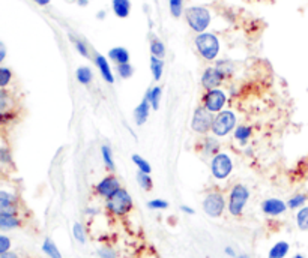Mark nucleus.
<instances>
[{"label":"nucleus","instance_id":"obj_1","mask_svg":"<svg viewBox=\"0 0 308 258\" xmlns=\"http://www.w3.org/2000/svg\"><path fill=\"white\" fill-rule=\"evenodd\" d=\"M238 126V116L233 110H223L213 116L212 122V135L216 138H224L230 135Z\"/></svg>","mask_w":308,"mask_h":258},{"label":"nucleus","instance_id":"obj_2","mask_svg":"<svg viewBox=\"0 0 308 258\" xmlns=\"http://www.w3.org/2000/svg\"><path fill=\"white\" fill-rule=\"evenodd\" d=\"M250 189L244 185V183H235L232 188H230V192H229V198H227V212L235 216V218H239L242 216L247 203L250 200Z\"/></svg>","mask_w":308,"mask_h":258},{"label":"nucleus","instance_id":"obj_3","mask_svg":"<svg viewBox=\"0 0 308 258\" xmlns=\"http://www.w3.org/2000/svg\"><path fill=\"white\" fill-rule=\"evenodd\" d=\"M134 207V201L131 194L125 189L120 188L116 194H113L110 198L105 200V209L110 215L116 218H123L126 216Z\"/></svg>","mask_w":308,"mask_h":258},{"label":"nucleus","instance_id":"obj_4","mask_svg":"<svg viewBox=\"0 0 308 258\" xmlns=\"http://www.w3.org/2000/svg\"><path fill=\"white\" fill-rule=\"evenodd\" d=\"M194 45L199 54L207 62H215L221 51V44H219L218 36L213 33H209V32L199 33L194 39Z\"/></svg>","mask_w":308,"mask_h":258},{"label":"nucleus","instance_id":"obj_5","mask_svg":"<svg viewBox=\"0 0 308 258\" xmlns=\"http://www.w3.org/2000/svg\"><path fill=\"white\" fill-rule=\"evenodd\" d=\"M184 14H185V20H187L188 26L197 35L205 33L207 27L210 26L212 15H210V11L205 6H190L185 9Z\"/></svg>","mask_w":308,"mask_h":258},{"label":"nucleus","instance_id":"obj_6","mask_svg":"<svg viewBox=\"0 0 308 258\" xmlns=\"http://www.w3.org/2000/svg\"><path fill=\"white\" fill-rule=\"evenodd\" d=\"M235 168L233 159L227 152H219L210 159V174L215 180H226L232 176Z\"/></svg>","mask_w":308,"mask_h":258},{"label":"nucleus","instance_id":"obj_7","mask_svg":"<svg viewBox=\"0 0 308 258\" xmlns=\"http://www.w3.org/2000/svg\"><path fill=\"white\" fill-rule=\"evenodd\" d=\"M203 212L209 218H221L227 209V200L223 192L219 191H210L203 198Z\"/></svg>","mask_w":308,"mask_h":258},{"label":"nucleus","instance_id":"obj_8","mask_svg":"<svg viewBox=\"0 0 308 258\" xmlns=\"http://www.w3.org/2000/svg\"><path fill=\"white\" fill-rule=\"evenodd\" d=\"M213 116L210 111H207L203 105L197 107L193 113V119H191V129L199 134V135H207L212 129V122H213Z\"/></svg>","mask_w":308,"mask_h":258},{"label":"nucleus","instance_id":"obj_9","mask_svg":"<svg viewBox=\"0 0 308 258\" xmlns=\"http://www.w3.org/2000/svg\"><path fill=\"white\" fill-rule=\"evenodd\" d=\"M227 101H229L227 93L223 89L206 90L205 95L202 96V105L205 107L207 111H210L212 114H216V113L226 110Z\"/></svg>","mask_w":308,"mask_h":258},{"label":"nucleus","instance_id":"obj_10","mask_svg":"<svg viewBox=\"0 0 308 258\" xmlns=\"http://www.w3.org/2000/svg\"><path fill=\"white\" fill-rule=\"evenodd\" d=\"M120 188H122L120 180H119L114 174H107V176H104L103 179L94 186L95 194H97L98 197L104 198V200L110 198V197H111L113 194H116Z\"/></svg>","mask_w":308,"mask_h":258},{"label":"nucleus","instance_id":"obj_11","mask_svg":"<svg viewBox=\"0 0 308 258\" xmlns=\"http://www.w3.org/2000/svg\"><path fill=\"white\" fill-rule=\"evenodd\" d=\"M224 80H226L224 74L216 66H209V68H206L202 75V87L205 90L219 89V86L224 83Z\"/></svg>","mask_w":308,"mask_h":258},{"label":"nucleus","instance_id":"obj_12","mask_svg":"<svg viewBox=\"0 0 308 258\" xmlns=\"http://www.w3.org/2000/svg\"><path fill=\"white\" fill-rule=\"evenodd\" d=\"M261 212L269 216V218H277V216H281L287 212V203L281 198H275V197H271V198H266L263 200L261 203Z\"/></svg>","mask_w":308,"mask_h":258},{"label":"nucleus","instance_id":"obj_13","mask_svg":"<svg viewBox=\"0 0 308 258\" xmlns=\"http://www.w3.org/2000/svg\"><path fill=\"white\" fill-rule=\"evenodd\" d=\"M199 150L205 158H213L221 152V144L215 135H203V138L199 143Z\"/></svg>","mask_w":308,"mask_h":258},{"label":"nucleus","instance_id":"obj_14","mask_svg":"<svg viewBox=\"0 0 308 258\" xmlns=\"http://www.w3.org/2000/svg\"><path fill=\"white\" fill-rule=\"evenodd\" d=\"M20 210V200L18 197L6 189H0V212L18 213Z\"/></svg>","mask_w":308,"mask_h":258},{"label":"nucleus","instance_id":"obj_15","mask_svg":"<svg viewBox=\"0 0 308 258\" xmlns=\"http://www.w3.org/2000/svg\"><path fill=\"white\" fill-rule=\"evenodd\" d=\"M94 62H95V66L100 71L104 81L108 83V84H113L114 83V74L111 71V66H110V62L107 60V57L97 53L95 57H94Z\"/></svg>","mask_w":308,"mask_h":258},{"label":"nucleus","instance_id":"obj_16","mask_svg":"<svg viewBox=\"0 0 308 258\" xmlns=\"http://www.w3.org/2000/svg\"><path fill=\"white\" fill-rule=\"evenodd\" d=\"M23 225L21 218L18 213H9V212H0V231H11L17 230Z\"/></svg>","mask_w":308,"mask_h":258},{"label":"nucleus","instance_id":"obj_17","mask_svg":"<svg viewBox=\"0 0 308 258\" xmlns=\"http://www.w3.org/2000/svg\"><path fill=\"white\" fill-rule=\"evenodd\" d=\"M151 110H152V107H151L149 101H148L146 98H143V99L140 101V104L134 108V113H133V116H134V123H136L137 126H143V125L148 122V119H149Z\"/></svg>","mask_w":308,"mask_h":258},{"label":"nucleus","instance_id":"obj_18","mask_svg":"<svg viewBox=\"0 0 308 258\" xmlns=\"http://www.w3.org/2000/svg\"><path fill=\"white\" fill-rule=\"evenodd\" d=\"M251 137H253V128L250 125H238L236 129L233 131V138L241 146H247Z\"/></svg>","mask_w":308,"mask_h":258},{"label":"nucleus","instance_id":"obj_19","mask_svg":"<svg viewBox=\"0 0 308 258\" xmlns=\"http://www.w3.org/2000/svg\"><path fill=\"white\" fill-rule=\"evenodd\" d=\"M107 56H108V59L111 62L116 63V66L117 65H123V63H129V59H131L129 51L125 47H113V48L108 50Z\"/></svg>","mask_w":308,"mask_h":258},{"label":"nucleus","instance_id":"obj_20","mask_svg":"<svg viewBox=\"0 0 308 258\" xmlns=\"http://www.w3.org/2000/svg\"><path fill=\"white\" fill-rule=\"evenodd\" d=\"M111 9L117 18H128L131 14V0H111Z\"/></svg>","mask_w":308,"mask_h":258},{"label":"nucleus","instance_id":"obj_21","mask_svg":"<svg viewBox=\"0 0 308 258\" xmlns=\"http://www.w3.org/2000/svg\"><path fill=\"white\" fill-rule=\"evenodd\" d=\"M290 251V243L286 240H280L275 245H272V248L268 252V258H286Z\"/></svg>","mask_w":308,"mask_h":258},{"label":"nucleus","instance_id":"obj_22","mask_svg":"<svg viewBox=\"0 0 308 258\" xmlns=\"http://www.w3.org/2000/svg\"><path fill=\"white\" fill-rule=\"evenodd\" d=\"M286 203H287V207L290 210H299L301 207L307 206L308 194H305V192H296Z\"/></svg>","mask_w":308,"mask_h":258},{"label":"nucleus","instance_id":"obj_23","mask_svg":"<svg viewBox=\"0 0 308 258\" xmlns=\"http://www.w3.org/2000/svg\"><path fill=\"white\" fill-rule=\"evenodd\" d=\"M41 249H42V252L49 258H63L62 257V252H60L59 248H57V245L54 243V240L50 239V237H46V239H44Z\"/></svg>","mask_w":308,"mask_h":258},{"label":"nucleus","instance_id":"obj_24","mask_svg":"<svg viewBox=\"0 0 308 258\" xmlns=\"http://www.w3.org/2000/svg\"><path fill=\"white\" fill-rule=\"evenodd\" d=\"M145 98L149 101L152 110H158V108H159V104H161V98H162V89H161L159 86L151 87V89L146 92Z\"/></svg>","mask_w":308,"mask_h":258},{"label":"nucleus","instance_id":"obj_25","mask_svg":"<svg viewBox=\"0 0 308 258\" xmlns=\"http://www.w3.org/2000/svg\"><path fill=\"white\" fill-rule=\"evenodd\" d=\"M75 78L80 84L83 86H89L94 80V72L89 66H80L77 71H75Z\"/></svg>","mask_w":308,"mask_h":258},{"label":"nucleus","instance_id":"obj_26","mask_svg":"<svg viewBox=\"0 0 308 258\" xmlns=\"http://www.w3.org/2000/svg\"><path fill=\"white\" fill-rule=\"evenodd\" d=\"M151 72L155 81H159L164 75V60L159 57L151 56Z\"/></svg>","mask_w":308,"mask_h":258},{"label":"nucleus","instance_id":"obj_27","mask_svg":"<svg viewBox=\"0 0 308 258\" xmlns=\"http://www.w3.org/2000/svg\"><path fill=\"white\" fill-rule=\"evenodd\" d=\"M101 158H103V162L107 170H110V171L116 170V162H114V158H113V150H111V147L108 144H103L101 146Z\"/></svg>","mask_w":308,"mask_h":258},{"label":"nucleus","instance_id":"obj_28","mask_svg":"<svg viewBox=\"0 0 308 258\" xmlns=\"http://www.w3.org/2000/svg\"><path fill=\"white\" fill-rule=\"evenodd\" d=\"M149 50H151V54L155 56V57H159V59L165 57V44L158 36H152L151 38Z\"/></svg>","mask_w":308,"mask_h":258},{"label":"nucleus","instance_id":"obj_29","mask_svg":"<svg viewBox=\"0 0 308 258\" xmlns=\"http://www.w3.org/2000/svg\"><path fill=\"white\" fill-rule=\"evenodd\" d=\"M136 179H137L139 186H140L143 191L151 192V191L154 189V179L151 177V174H148V173H142V171H137Z\"/></svg>","mask_w":308,"mask_h":258},{"label":"nucleus","instance_id":"obj_30","mask_svg":"<svg viewBox=\"0 0 308 258\" xmlns=\"http://www.w3.org/2000/svg\"><path fill=\"white\" fill-rule=\"evenodd\" d=\"M295 221H296V227L301 231H308V204L296 210Z\"/></svg>","mask_w":308,"mask_h":258},{"label":"nucleus","instance_id":"obj_31","mask_svg":"<svg viewBox=\"0 0 308 258\" xmlns=\"http://www.w3.org/2000/svg\"><path fill=\"white\" fill-rule=\"evenodd\" d=\"M69 39H71V42L74 44L75 50H77V53H78L80 56H83L84 59H89V57H91L89 47H87V44H86L81 38H77V36H74V35H69Z\"/></svg>","mask_w":308,"mask_h":258},{"label":"nucleus","instance_id":"obj_32","mask_svg":"<svg viewBox=\"0 0 308 258\" xmlns=\"http://www.w3.org/2000/svg\"><path fill=\"white\" fill-rule=\"evenodd\" d=\"M72 236H74V239H75L78 243H81V245L86 243L87 234H86V228H84V225H83L81 222H75V224L72 225Z\"/></svg>","mask_w":308,"mask_h":258},{"label":"nucleus","instance_id":"obj_33","mask_svg":"<svg viewBox=\"0 0 308 258\" xmlns=\"http://www.w3.org/2000/svg\"><path fill=\"white\" fill-rule=\"evenodd\" d=\"M131 161H133V164L139 168V171H142V173H148V174L152 173V167H151V164H149L143 156L136 153V155L131 156Z\"/></svg>","mask_w":308,"mask_h":258},{"label":"nucleus","instance_id":"obj_34","mask_svg":"<svg viewBox=\"0 0 308 258\" xmlns=\"http://www.w3.org/2000/svg\"><path fill=\"white\" fill-rule=\"evenodd\" d=\"M168 9L173 18H181L184 11V0H168Z\"/></svg>","mask_w":308,"mask_h":258},{"label":"nucleus","instance_id":"obj_35","mask_svg":"<svg viewBox=\"0 0 308 258\" xmlns=\"http://www.w3.org/2000/svg\"><path fill=\"white\" fill-rule=\"evenodd\" d=\"M116 71H117V75L122 78V80H128L134 75V66L131 63H123V65H117L116 66Z\"/></svg>","mask_w":308,"mask_h":258},{"label":"nucleus","instance_id":"obj_36","mask_svg":"<svg viewBox=\"0 0 308 258\" xmlns=\"http://www.w3.org/2000/svg\"><path fill=\"white\" fill-rule=\"evenodd\" d=\"M215 66L224 74V77L227 78V77H230L232 74H233V71H235V65L230 62V60H216V63H215Z\"/></svg>","mask_w":308,"mask_h":258},{"label":"nucleus","instance_id":"obj_37","mask_svg":"<svg viewBox=\"0 0 308 258\" xmlns=\"http://www.w3.org/2000/svg\"><path fill=\"white\" fill-rule=\"evenodd\" d=\"M11 80H12V71L9 68L0 66V89L8 87Z\"/></svg>","mask_w":308,"mask_h":258},{"label":"nucleus","instance_id":"obj_38","mask_svg":"<svg viewBox=\"0 0 308 258\" xmlns=\"http://www.w3.org/2000/svg\"><path fill=\"white\" fill-rule=\"evenodd\" d=\"M0 165H12V153L6 146H0Z\"/></svg>","mask_w":308,"mask_h":258},{"label":"nucleus","instance_id":"obj_39","mask_svg":"<svg viewBox=\"0 0 308 258\" xmlns=\"http://www.w3.org/2000/svg\"><path fill=\"white\" fill-rule=\"evenodd\" d=\"M11 95L5 89H0V111H8L11 108Z\"/></svg>","mask_w":308,"mask_h":258},{"label":"nucleus","instance_id":"obj_40","mask_svg":"<svg viewBox=\"0 0 308 258\" xmlns=\"http://www.w3.org/2000/svg\"><path fill=\"white\" fill-rule=\"evenodd\" d=\"M98 257L100 258H117L119 255H117V251L114 249V248H111V246H101L100 249H98Z\"/></svg>","mask_w":308,"mask_h":258},{"label":"nucleus","instance_id":"obj_41","mask_svg":"<svg viewBox=\"0 0 308 258\" xmlns=\"http://www.w3.org/2000/svg\"><path fill=\"white\" fill-rule=\"evenodd\" d=\"M168 206H170L168 201H165L162 198H154V200L148 201V207L151 210H165V209H168Z\"/></svg>","mask_w":308,"mask_h":258},{"label":"nucleus","instance_id":"obj_42","mask_svg":"<svg viewBox=\"0 0 308 258\" xmlns=\"http://www.w3.org/2000/svg\"><path fill=\"white\" fill-rule=\"evenodd\" d=\"M11 246H12V242L8 236L5 234H0V255L11 251Z\"/></svg>","mask_w":308,"mask_h":258},{"label":"nucleus","instance_id":"obj_43","mask_svg":"<svg viewBox=\"0 0 308 258\" xmlns=\"http://www.w3.org/2000/svg\"><path fill=\"white\" fill-rule=\"evenodd\" d=\"M224 252H226V255H229L230 258H236L238 257V254H236V251L232 248V246H226L224 248Z\"/></svg>","mask_w":308,"mask_h":258},{"label":"nucleus","instance_id":"obj_44","mask_svg":"<svg viewBox=\"0 0 308 258\" xmlns=\"http://www.w3.org/2000/svg\"><path fill=\"white\" fill-rule=\"evenodd\" d=\"M181 212H184L185 215H194V213H196V210H194L193 207L187 206V204H182V206H181Z\"/></svg>","mask_w":308,"mask_h":258},{"label":"nucleus","instance_id":"obj_45","mask_svg":"<svg viewBox=\"0 0 308 258\" xmlns=\"http://www.w3.org/2000/svg\"><path fill=\"white\" fill-rule=\"evenodd\" d=\"M84 212H86L87 216H97V215H98V209H97V207H87Z\"/></svg>","mask_w":308,"mask_h":258},{"label":"nucleus","instance_id":"obj_46","mask_svg":"<svg viewBox=\"0 0 308 258\" xmlns=\"http://www.w3.org/2000/svg\"><path fill=\"white\" fill-rule=\"evenodd\" d=\"M5 57H6V47H5V44L0 41V63L5 60Z\"/></svg>","mask_w":308,"mask_h":258},{"label":"nucleus","instance_id":"obj_47","mask_svg":"<svg viewBox=\"0 0 308 258\" xmlns=\"http://www.w3.org/2000/svg\"><path fill=\"white\" fill-rule=\"evenodd\" d=\"M0 258H20L14 251H8V252H5V254H2L0 255Z\"/></svg>","mask_w":308,"mask_h":258},{"label":"nucleus","instance_id":"obj_48","mask_svg":"<svg viewBox=\"0 0 308 258\" xmlns=\"http://www.w3.org/2000/svg\"><path fill=\"white\" fill-rule=\"evenodd\" d=\"M35 3H38L39 6H47V5H50V2L52 0H33Z\"/></svg>","mask_w":308,"mask_h":258},{"label":"nucleus","instance_id":"obj_49","mask_svg":"<svg viewBox=\"0 0 308 258\" xmlns=\"http://www.w3.org/2000/svg\"><path fill=\"white\" fill-rule=\"evenodd\" d=\"M89 2H91V0H77V5L81 6V8H84V6L89 5Z\"/></svg>","mask_w":308,"mask_h":258},{"label":"nucleus","instance_id":"obj_50","mask_svg":"<svg viewBox=\"0 0 308 258\" xmlns=\"http://www.w3.org/2000/svg\"><path fill=\"white\" fill-rule=\"evenodd\" d=\"M105 15H107V12H105V11H100V12L97 14V18H98V20H104V18H105Z\"/></svg>","mask_w":308,"mask_h":258},{"label":"nucleus","instance_id":"obj_51","mask_svg":"<svg viewBox=\"0 0 308 258\" xmlns=\"http://www.w3.org/2000/svg\"><path fill=\"white\" fill-rule=\"evenodd\" d=\"M236 258H250V255H247V254H241V255H238Z\"/></svg>","mask_w":308,"mask_h":258},{"label":"nucleus","instance_id":"obj_52","mask_svg":"<svg viewBox=\"0 0 308 258\" xmlns=\"http://www.w3.org/2000/svg\"><path fill=\"white\" fill-rule=\"evenodd\" d=\"M292 258H305V257H304L302 254H295V255H293Z\"/></svg>","mask_w":308,"mask_h":258},{"label":"nucleus","instance_id":"obj_53","mask_svg":"<svg viewBox=\"0 0 308 258\" xmlns=\"http://www.w3.org/2000/svg\"><path fill=\"white\" fill-rule=\"evenodd\" d=\"M0 174H2V167H0Z\"/></svg>","mask_w":308,"mask_h":258}]
</instances>
